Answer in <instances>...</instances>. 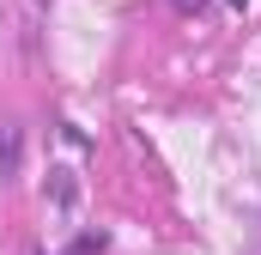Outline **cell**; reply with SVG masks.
<instances>
[{
	"instance_id": "3957f363",
	"label": "cell",
	"mask_w": 261,
	"mask_h": 255,
	"mask_svg": "<svg viewBox=\"0 0 261 255\" xmlns=\"http://www.w3.org/2000/svg\"><path fill=\"white\" fill-rule=\"evenodd\" d=\"M103 249H110V231H79L67 243V255H103Z\"/></svg>"
},
{
	"instance_id": "6da1fadb",
	"label": "cell",
	"mask_w": 261,
	"mask_h": 255,
	"mask_svg": "<svg viewBox=\"0 0 261 255\" xmlns=\"http://www.w3.org/2000/svg\"><path fill=\"white\" fill-rule=\"evenodd\" d=\"M18 176V128L6 122L0 128V183H12Z\"/></svg>"
},
{
	"instance_id": "277c9868",
	"label": "cell",
	"mask_w": 261,
	"mask_h": 255,
	"mask_svg": "<svg viewBox=\"0 0 261 255\" xmlns=\"http://www.w3.org/2000/svg\"><path fill=\"white\" fill-rule=\"evenodd\" d=\"M170 6H176V12H200L206 0H170Z\"/></svg>"
},
{
	"instance_id": "7a4b0ae2",
	"label": "cell",
	"mask_w": 261,
	"mask_h": 255,
	"mask_svg": "<svg viewBox=\"0 0 261 255\" xmlns=\"http://www.w3.org/2000/svg\"><path fill=\"white\" fill-rule=\"evenodd\" d=\"M49 194H55V207H73V200H79V183H73V170H49Z\"/></svg>"
}]
</instances>
